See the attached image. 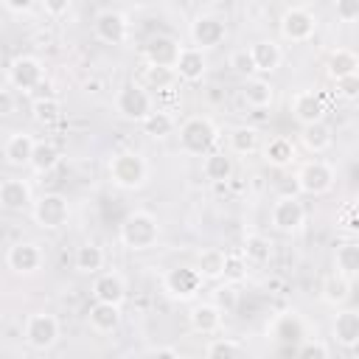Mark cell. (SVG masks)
I'll return each mask as SVG.
<instances>
[{
	"label": "cell",
	"instance_id": "1",
	"mask_svg": "<svg viewBox=\"0 0 359 359\" xmlns=\"http://www.w3.org/2000/svg\"><path fill=\"white\" fill-rule=\"evenodd\" d=\"M118 238L126 250L132 252H143V250H151L160 238V222L151 210H129L121 222V230H118Z\"/></svg>",
	"mask_w": 359,
	"mask_h": 359
},
{
	"label": "cell",
	"instance_id": "2",
	"mask_svg": "<svg viewBox=\"0 0 359 359\" xmlns=\"http://www.w3.org/2000/svg\"><path fill=\"white\" fill-rule=\"evenodd\" d=\"M180 149L191 157H202L219 143V126L208 115H191L180 123Z\"/></svg>",
	"mask_w": 359,
	"mask_h": 359
},
{
	"label": "cell",
	"instance_id": "3",
	"mask_svg": "<svg viewBox=\"0 0 359 359\" xmlns=\"http://www.w3.org/2000/svg\"><path fill=\"white\" fill-rule=\"evenodd\" d=\"M107 174H109V182L115 188H121V191H137L149 180V165H146V160L137 151H118V154L109 157Z\"/></svg>",
	"mask_w": 359,
	"mask_h": 359
},
{
	"label": "cell",
	"instance_id": "4",
	"mask_svg": "<svg viewBox=\"0 0 359 359\" xmlns=\"http://www.w3.org/2000/svg\"><path fill=\"white\" fill-rule=\"evenodd\" d=\"M115 109H118L121 118L140 123V121L154 109V101H151V93H149L143 84L126 81V84L118 87V93H115Z\"/></svg>",
	"mask_w": 359,
	"mask_h": 359
},
{
	"label": "cell",
	"instance_id": "5",
	"mask_svg": "<svg viewBox=\"0 0 359 359\" xmlns=\"http://www.w3.org/2000/svg\"><path fill=\"white\" fill-rule=\"evenodd\" d=\"M22 339L31 351H50L59 342V320L48 311H34L25 317Z\"/></svg>",
	"mask_w": 359,
	"mask_h": 359
},
{
	"label": "cell",
	"instance_id": "6",
	"mask_svg": "<svg viewBox=\"0 0 359 359\" xmlns=\"http://www.w3.org/2000/svg\"><path fill=\"white\" fill-rule=\"evenodd\" d=\"M31 216H34V222H36L42 230H59V227H65L67 219H70V202H67V196H62V194H56V191H48V194H42L39 199H34Z\"/></svg>",
	"mask_w": 359,
	"mask_h": 359
},
{
	"label": "cell",
	"instance_id": "7",
	"mask_svg": "<svg viewBox=\"0 0 359 359\" xmlns=\"http://www.w3.org/2000/svg\"><path fill=\"white\" fill-rule=\"evenodd\" d=\"M300 194L306 196H323L334 188V168L325 163V160H309L297 168V177H294Z\"/></svg>",
	"mask_w": 359,
	"mask_h": 359
},
{
	"label": "cell",
	"instance_id": "8",
	"mask_svg": "<svg viewBox=\"0 0 359 359\" xmlns=\"http://www.w3.org/2000/svg\"><path fill=\"white\" fill-rule=\"evenodd\" d=\"M269 222H272V227L278 233L292 236V233L303 230V224H306V208H303V202L297 196H278L272 202Z\"/></svg>",
	"mask_w": 359,
	"mask_h": 359
},
{
	"label": "cell",
	"instance_id": "9",
	"mask_svg": "<svg viewBox=\"0 0 359 359\" xmlns=\"http://www.w3.org/2000/svg\"><path fill=\"white\" fill-rule=\"evenodd\" d=\"M163 292L171 297V300H194L199 292H202V278L194 266H174L163 275Z\"/></svg>",
	"mask_w": 359,
	"mask_h": 359
},
{
	"label": "cell",
	"instance_id": "10",
	"mask_svg": "<svg viewBox=\"0 0 359 359\" xmlns=\"http://www.w3.org/2000/svg\"><path fill=\"white\" fill-rule=\"evenodd\" d=\"M278 28H280V36L286 42H309L314 36V31H317V20H314V14L309 8L292 6V8L283 11Z\"/></svg>",
	"mask_w": 359,
	"mask_h": 359
},
{
	"label": "cell",
	"instance_id": "11",
	"mask_svg": "<svg viewBox=\"0 0 359 359\" xmlns=\"http://www.w3.org/2000/svg\"><path fill=\"white\" fill-rule=\"evenodd\" d=\"M45 81V65L36 59V56H17L11 59L8 65V84L14 90H22V93H31L36 90L39 84Z\"/></svg>",
	"mask_w": 359,
	"mask_h": 359
},
{
	"label": "cell",
	"instance_id": "12",
	"mask_svg": "<svg viewBox=\"0 0 359 359\" xmlns=\"http://www.w3.org/2000/svg\"><path fill=\"white\" fill-rule=\"evenodd\" d=\"M45 264V252L36 241H14L6 250V266L17 275H34Z\"/></svg>",
	"mask_w": 359,
	"mask_h": 359
},
{
	"label": "cell",
	"instance_id": "13",
	"mask_svg": "<svg viewBox=\"0 0 359 359\" xmlns=\"http://www.w3.org/2000/svg\"><path fill=\"white\" fill-rule=\"evenodd\" d=\"M93 34L104 45H123L129 39V20L115 8H104L93 20Z\"/></svg>",
	"mask_w": 359,
	"mask_h": 359
},
{
	"label": "cell",
	"instance_id": "14",
	"mask_svg": "<svg viewBox=\"0 0 359 359\" xmlns=\"http://www.w3.org/2000/svg\"><path fill=\"white\" fill-rule=\"evenodd\" d=\"M224 36H227V25H224L222 17H216V14L194 17V22H191V42H194V48H199V50L219 48L224 42Z\"/></svg>",
	"mask_w": 359,
	"mask_h": 359
},
{
	"label": "cell",
	"instance_id": "15",
	"mask_svg": "<svg viewBox=\"0 0 359 359\" xmlns=\"http://www.w3.org/2000/svg\"><path fill=\"white\" fill-rule=\"evenodd\" d=\"M269 337L283 345L286 353H294V345L306 337V323L294 311H283L269 323Z\"/></svg>",
	"mask_w": 359,
	"mask_h": 359
},
{
	"label": "cell",
	"instance_id": "16",
	"mask_svg": "<svg viewBox=\"0 0 359 359\" xmlns=\"http://www.w3.org/2000/svg\"><path fill=\"white\" fill-rule=\"evenodd\" d=\"M174 73H177V79L185 81V84L202 81L205 73H208L205 50H199V48H194V45L180 48V53H177V59H174Z\"/></svg>",
	"mask_w": 359,
	"mask_h": 359
},
{
	"label": "cell",
	"instance_id": "17",
	"mask_svg": "<svg viewBox=\"0 0 359 359\" xmlns=\"http://www.w3.org/2000/svg\"><path fill=\"white\" fill-rule=\"evenodd\" d=\"M31 205H34V191H31L28 180L11 177V180L0 182V208H6L11 213H22V210H31Z\"/></svg>",
	"mask_w": 359,
	"mask_h": 359
},
{
	"label": "cell",
	"instance_id": "18",
	"mask_svg": "<svg viewBox=\"0 0 359 359\" xmlns=\"http://www.w3.org/2000/svg\"><path fill=\"white\" fill-rule=\"evenodd\" d=\"M289 109H292V118H294L300 126L325 118V104H323V98H320L314 90H297V93L292 95V101H289Z\"/></svg>",
	"mask_w": 359,
	"mask_h": 359
},
{
	"label": "cell",
	"instance_id": "19",
	"mask_svg": "<svg viewBox=\"0 0 359 359\" xmlns=\"http://www.w3.org/2000/svg\"><path fill=\"white\" fill-rule=\"evenodd\" d=\"M331 334H334V342L339 348L353 351L359 345V311L339 306V311L334 317V325H331Z\"/></svg>",
	"mask_w": 359,
	"mask_h": 359
},
{
	"label": "cell",
	"instance_id": "20",
	"mask_svg": "<svg viewBox=\"0 0 359 359\" xmlns=\"http://www.w3.org/2000/svg\"><path fill=\"white\" fill-rule=\"evenodd\" d=\"M247 50H250V56H252V67H255L258 76L275 73V70L280 67V62H283V50H280V45H278L275 39H258V42H252Z\"/></svg>",
	"mask_w": 359,
	"mask_h": 359
},
{
	"label": "cell",
	"instance_id": "21",
	"mask_svg": "<svg viewBox=\"0 0 359 359\" xmlns=\"http://www.w3.org/2000/svg\"><path fill=\"white\" fill-rule=\"evenodd\" d=\"M180 53V42L168 34H157L146 42L143 48V59L146 65H163V67H174V59Z\"/></svg>",
	"mask_w": 359,
	"mask_h": 359
},
{
	"label": "cell",
	"instance_id": "22",
	"mask_svg": "<svg viewBox=\"0 0 359 359\" xmlns=\"http://www.w3.org/2000/svg\"><path fill=\"white\" fill-rule=\"evenodd\" d=\"M241 98L247 107L252 109H264V107H272L275 101V87L269 79L264 76H247L244 84H241Z\"/></svg>",
	"mask_w": 359,
	"mask_h": 359
},
{
	"label": "cell",
	"instance_id": "23",
	"mask_svg": "<svg viewBox=\"0 0 359 359\" xmlns=\"http://www.w3.org/2000/svg\"><path fill=\"white\" fill-rule=\"evenodd\" d=\"M236 165H233V157L227 151H219V149H210L208 154H202V177L213 185H222L233 177Z\"/></svg>",
	"mask_w": 359,
	"mask_h": 359
},
{
	"label": "cell",
	"instance_id": "24",
	"mask_svg": "<svg viewBox=\"0 0 359 359\" xmlns=\"http://www.w3.org/2000/svg\"><path fill=\"white\" fill-rule=\"evenodd\" d=\"M93 297L104 300V303H115L121 306L126 300V280L118 272H98V278L93 280Z\"/></svg>",
	"mask_w": 359,
	"mask_h": 359
},
{
	"label": "cell",
	"instance_id": "25",
	"mask_svg": "<svg viewBox=\"0 0 359 359\" xmlns=\"http://www.w3.org/2000/svg\"><path fill=\"white\" fill-rule=\"evenodd\" d=\"M222 309L213 303V300H202V303H196L194 309H191V314H188V320H191V328L196 331V334H216L219 328H222Z\"/></svg>",
	"mask_w": 359,
	"mask_h": 359
},
{
	"label": "cell",
	"instance_id": "26",
	"mask_svg": "<svg viewBox=\"0 0 359 359\" xmlns=\"http://www.w3.org/2000/svg\"><path fill=\"white\" fill-rule=\"evenodd\" d=\"M261 154H264V163H266V165H272V168H286V165H292V163L297 160V146H294L289 137L278 135V137H269V140L264 143Z\"/></svg>",
	"mask_w": 359,
	"mask_h": 359
},
{
	"label": "cell",
	"instance_id": "27",
	"mask_svg": "<svg viewBox=\"0 0 359 359\" xmlns=\"http://www.w3.org/2000/svg\"><path fill=\"white\" fill-rule=\"evenodd\" d=\"M87 323H90V328L95 334H112L121 325V306L95 300L90 306V311H87Z\"/></svg>",
	"mask_w": 359,
	"mask_h": 359
},
{
	"label": "cell",
	"instance_id": "28",
	"mask_svg": "<svg viewBox=\"0 0 359 359\" xmlns=\"http://www.w3.org/2000/svg\"><path fill=\"white\" fill-rule=\"evenodd\" d=\"M31 149H34V137L25 132H11L3 143V160L11 168H22L31 160Z\"/></svg>",
	"mask_w": 359,
	"mask_h": 359
},
{
	"label": "cell",
	"instance_id": "29",
	"mask_svg": "<svg viewBox=\"0 0 359 359\" xmlns=\"http://www.w3.org/2000/svg\"><path fill=\"white\" fill-rule=\"evenodd\" d=\"M62 160V151L53 140H34V149H31V160H28V168L34 174H50Z\"/></svg>",
	"mask_w": 359,
	"mask_h": 359
},
{
	"label": "cell",
	"instance_id": "30",
	"mask_svg": "<svg viewBox=\"0 0 359 359\" xmlns=\"http://www.w3.org/2000/svg\"><path fill=\"white\" fill-rule=\"evenodd\" d=\"M300 143H303L311 154H323V151L331 149L334 132H331V126H328L325 121H314V123H306V126L300 129Z\"/></svg>",
	"mask_w": 359,
	"mask_h": 359
},
{
	"label": "cell",
	"instance_id": "31",
	"mask_svg": "<svg viewBox=\"0 0 359 359\" xmlns=\"http://www.w3.org/2000/svg\"><path fill=\"white\" fill-rule=\"evenodd\" d=\"M356 70H359V56L351 48H337L325 59V73H328L331 81L345 79V76H353Z\"/></svg>",
	"mask_w": 359,
	"mask_h": 359
},
{
	"label": "cell",
	"instance_id": "32",
	"mask_svg": "<svg viewBox=\"0 0 359 359\" xmlns=\"http://www.w3.org/2000/svg\"><path fill=\"white\" fill-rule=\"evenodd\" d=\"M351 289H353V280H348V278H342L339 272H334V275H328V278L323 280V286H320V297H323L325 306L339 309V306L348 303Z\"/></svg>",
	"mask_w": 359,
	"mask_h": 359
},
{
	"label": "cell",
	"instance_id": "33",
	"mask_svg": "<svg viewBox=\"0 0 359 359\" xmlns=\"http://www.w3.org/2000/svg\"><path fill=\"white\" fill-rule=\"evenodd\" d=\"M272 252H275V244L264 233H247L241 238V255L247 264H266Z\"/></svg>",
	"mask_w": 359,
	"mask_h": 359
},
{
	"label": "cell",
	"instance_id": "34",
	"mask_svg": "<svg viewBox=\"0 0 359 359\" xmlns=\"http://www.w3.org/2000/svg\"><path fill=\"white\" fill-rule=\"evenodd\" d=\"M104 261H107V255L95 241H84L73 255V266L81 275H98L104 269Z\"/></svg>",
	"mask_w": 359,
	"mask_h": 359
},
{
	"label": "cell",
	"instance_id": "35",
	"mask_svg": "<svg viewBox=\"0 0 359 359\" xmlns=\"http://www.w3.org/2000/svg\"><path fill=\"white\" fill-rule=\"evenodd\" d=\"M334 266H337V272H339L342 278H348V280H353V278L359 275V244H356L353 238H348V241H342V244L337 247V252H334Z\"/></svg>",
	"mask_w": 359,
	"mask_h": 359
},
{
	"label": "cell",
	"instance_id": "36",
	"mask_svg": "<svg viewBox=\"0 0 359 359\" xmlns=\"http://www.w3.org/2000/svg\"><path fill=\"white\" fill-rule=\"evenodd\" d=\"M227 143H230V151H233V154L250 157V154L258 151V146H261V135H258L255 126H236V129L230 132Z\"/></svg>",
	"mask_w": 359,
	"mask_h": 359
},
{
	"label": "cell",
	"instance_id": "37",
	"mask_svg": "<svg viewBox=\"0 0 359 359\" xmlns=\"http://www.w3.org/2000/svg\"><path fill=\"white\" fill-rule=\"evenodd\" d=\"M222 266H224V252L219 247H208L196 255V272L202 280H222Z\"/></svg>",
	"mask_w": 359,
	"mask_h": 359
},
{
	"label": "cell",
	"instance_id": "38",
	"mask_svg": "<svg viewBox=\"0 0 359 359\" xmlns=\"http://www.w3.org/2000/svg\"><path fill=\"white\" fill-rule=\"evenodd\" d=\"M140 126H143V132H146L149 137H168V135L177 129V121H174L168 112H163V109H151V112L140 121Z\"/></svg>",
	"mask_w": 359,
	"mask_h": 359
},
{
	"label": "cell",
	"instance_id": "39",
	"mask_svg": "<svg viewBox=\"0 0 359 359\" xmlns=\"http://www.w3.org/2000/svg\"><path fill=\"white\" fill-rule=\"evenodd\" d=\"M244 353H247V345H241L238 339H230V337H216L205 345V356H210V359H236Z\"/></svg>",
	"mask_w": 359,
	"mask_h": 359
},
{
	"label": "cell",
	"instance_id": "40",
	"mask_svg": "<svg viewBox=\"0 0 359 359\" xmlns=\"http://www.w3.org/2000/svg\"><path fill=\"white\" fill-rule=\"evenodd\" d=\"M31 115H34L36 123L50 126V123H56V121L62 118V101H59V98H50V95L36 98V101L31 104Z\"/></svg>",
	"mask_w": 359,
	"mask_h": 359
},
{
	"label": "cell",
	"instance_id": "41",
	"mask_svg": "<svg viewBox=\"0 0 359 359\" xmlns=\"http://www.w3.org/2000/svg\"><path fill=\"white\" fill-rule=\"evenodd\" d=\"M146 90H168L177 81L174 67H163V65H146Z\"/></svg>",
	"mask_w": 359,
	"mask_h": 359
},
{
	"label": "cell",
	"instance_id": "42",
	"mask_svg": "<svg viewBox=\"0 0 359 359\" xmlns=\"http://www.w3.org/2000/svg\"><path fill=\"white\" fill-rule=\"evenodd\" d=\"M247 275H250V264L244 261V255H224V266H222L224 283L236 286V283L247 280Z\"/></svg>",
	"mask_w": 359,
	"mask_h": 359
},
{
	"label": "cell",
	"instance_id": "43",
	"mask_svg": "<svg viewBox=\"0 0 359 359\" xmlns=\"http://www.w3.org/2000/svg\"><path fill=\"white\" fill-rule=\"evenodd\" d=\"M294 353L297 356H317V359H328L331 356V348L320 339H311V337H303L297 345H294Z\"/></svg>",
	"mask_w": 359,
	"mask_h": 359
},
{
	"label": "cell",
	"instance_id": "44",
	"mask_svg": "<svg viewBox=\"0 0 359 359\" xmlns=\"http://www.w3.org/2000/svg\"><path fill=\"white\" fill-rule=\"evenodd\" d=\"M230 67H233L238 76H244V79L255 73V67H252V56H250V50H247V48L233 50V56H230Z\"/></svg>",
	"mask_w": 359,
	"mask_h": 359
},
{
	"label": "cell",
	"instance_id": "45",
	"mask_svg": "<svg viewBox=\"0 0 359 359\" xmlns=\"http://www.w3.org/2000/svg\"><path fill=\"white\" fill-rule=\"evenodd\" d=\"M337 95L345 98V101H356L359 98V76H345V79H337Z\"/></svg>",
	"mask_w": 359,
	"mask_h": 359
},
{
	"label": "cell",
	"instance_id": "46",
	"mask_svg": "<svg viewBox=\"0 0 359 359\" xmlns=\"http://www.w3.org/2000/svg\"><path fill=\"white\" fill-rule=\"evenodd\" d=\"M334 14L342 22L359 20V0H334Z\"/></svg>",
	"mask_w": 359,
	"mask_h": 359
},
{
	"label": "cell",
	"instance_id": "47",
	"mask_svg": "<svg viewBox=\"0 0 359 359\" xmlns=\"http://www.w3.org/2000/svg\"><path fill=\"white\" fill-rule=\"evenodd\" d=\"M39 3H42L48 17H65L70 11V6H73V0H39Z\"/></svg>",
	"mask_w": 359,
	"mask_h": 359
},
{
	"label": "cell",
	"instance_id": "48",
	"mask_svg": "<svg viewBox=\"0 0 359 359\" xmlns=\"http://www.w3.org/2000/svg\"><path fill=\"white\" fill-rule=\"evenodd\" d=\"M233 303H236V294H233L230 283H227V286H219V289H216V306H219V309H233Z\"/></svg>",
	"mask_w": 359,
	"mask_h": 359
},
{
	"label": "cell",
	"instance_id": "49",
	"mask_svg": "<svg viewBox=\"0 0 359 359\" xmlns=\"http://www.w3.org/2000/svg\"><path fill=\"white\" fill-rule=\"evenodd\" d=\"M14 109H17V98H14V93H11V90H0V118L11 115Z\"/></svg>",
	"mask_w": 359,
	"mask_h": 359
},
{
	"label": "cell",
	"instance_id": "50",
	"mask_svg": "<svg viewBox=\"0 0 359 359\" xmlns=\"http://www.w3.org/2000/svg\"><path fill=\"white\" fill-rule=\"evenodd\" d=\"M39 0H3V6L11 11V14H28Z\"/></svg>",
	"mask_w": 359,
	"mask_h": 359
},
{
	"label": "cell",
	"instance_id": "51",
	"mask_svg": "<svg viewBox=\"0 0 359 359\" xmlns=\"http://www.w3.org/2000/svg\"><path fill=\"white\" fill-rule=\"evenodd\" d=\"M146 356H157V359H180V351L171 345H154L146 351Z\"/></svg>",
	"mask_w": 359,
	"mask_h": 359
},
{
	"label": "cell",
	"instance_id": "52",
	"mask_svg": "<svg viewBox=\"0 0 359 359\" xmlns=\"http://www.w3.org/2000/svg\"><path fill=\"white\" fill-rule=\"evenodd\" d=\"M356 227H359V224H356L353 208H348V210H345V230H348V233H356Z\"/></svg>",
	"mask_w": 359,
	"mask_h": 359
}]
</instances>
